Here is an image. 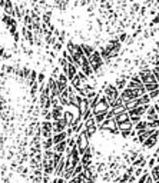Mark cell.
Returning a JSON list of instances; mask_svg holds the SVG:
<instances>
[{"label":"cell","instance_id":"obj_1","mask_svg":"<svg viewBox=\"0 0 159 183\" xmlns=\"http://www.w3.org/2000/svg\"><path fill=\"white\" fill-rule=\"evenodd\" d=\"M103 95H105L107 100H109V104L112 106L115 103V100H118L121 97V90L115 86V84H110V83H106L105 89H103Z\"/></svg>","mask_w":159,"mask_h":183},{"label":"cell","instance_id":"obj_2","mask_svg":"<svg viewBox=\"0 0 159 183\" xmlns=\"http://www.w3.org/2000/svg\"><path fill=\"white\" fill-rule=\"evenodd\" d=\"M76 136V140H77V149H79V153H80V156H83L86 152H88L90 148H89V137L88 133H86V130H83V132H80L79 134H75Z\"/></svg>","mask_w":159,"mask_h":183},{"label":"cell","instance_id":"obj_3","mask_svg":"<svg viewBox=\"0 0 159 183\" xmlns=\"http://www.w3.org/2000/svg\"><path fill=\"white\" fill-rule=\"evenodd\" d=\"M89 62H90V66L93 69V72H95V74H98V73H100V69L103 66V63H105V60H103V57H102V54H100V51H95L90 57H89Z\"/></svg>","mask_w":159,"mask_h":183},{"label":"cell","instance_id":"obj_4","mask_svg":"<svg viewBox=\"0 0 159 183\" xmlns=\"http://www.w3.org/2000/svg\"><path fill=\"white\" fill-rule=\"evenodd\" d=\"M138 74H139L141 80L143 82V84L158 83V80H156V77H155V74H153V70L149 69V67H142Z\"/></svg>","mask_w":159,"mask_h":183},{"label":"cell","instance_id":"obj_5","mask_svg":"<svg viewBox=\"0 0 159 183\" xmlns=\"http://www.w3.org/2000/svg\"><path fill=\"white\" fill-rule=\"evenodd\" d=\"M142 93L141 90H136V89H130V87H126L121 92V97L123 99L125 103H128L129 100H133V99H139L141 97Z\"/></svg>","mask_w":159,"mask_h":183},{"label":"cell","instance_id":"obj_6","mask_svg":"<svg viewBox=\"0 0 159 183\" xmlns=\"http://www.w3.org/2000/svg\"><path fill=\"white\" fill-rule=\"evenodd\" d=\"M40 130H42V139H49L53 137V120H43L40 123Z\"/></svg>","mask_w":159,"mask_h":183},{"label":"cell","instance_id":"obj_7","mask_svg":"<svg viewBox=\"0 0 159 183\" xmlns=\"http://www.w3.org/2000/svg\"><path fill=\"white\" fill-rule=\"evenodd\" d=\"M98 123H96V120H95V117H89L88 120H85V130H86V133H88L89 137H92L93 134L96 133V130H98Z\"/></svg>","mask_w":159,"mask_h":183},{"label":"cell","instance_id":"obj_8","mask_svg":"<svg viewBox=\"0 0 159 183\" xmlns=\"http://www.w3.org/2000/svg\"><path fill=\"white\" fill-rule=\"evenodd\" d=\"M68 129V125L65 122V119H59V120H53V133H62V132H66Z\"/></svg>","mask_w":159,"mask_h":183},{"label":"cell","instance_id":"obj_9","mask_svg":"<svg viewBox=\"0 0 159 183\" xmlns=\"http://www.w3.org/2000/svg\"><path fill=\"white\" fill-rule=\"evenodd\" d=\"M52 110V117L53 120H59V119H63V115H65V106H62V104H59V106H54L50 109Z\"/></svg>","mask_w":159,"mask_h":183},{"label":"cell","instance_id":"obj_10","mask_svg":"<svg viewBox=\"0 0 159 183\" xmlns=\"http://www.w3.org/2000/svg\"><path fill=\"white\" fill-rule=\"evenodd\" d=\"M116 126H118V123H116L115 117H113V119H109V117H107L105 122L99 126V129H100V130H103V132H109L110 129H113V127H116Z\"/></svg>","mask_w":159,"mask_h":183},{"label":"cell","instance_id":"obj_11","mask_svg":"<svg viewBox=\"0 0 159 183\" xmlns=\"http://www.w3.org/2000/svg\"><path fill=\"white\" fill-rule=\"evenodd\" d=\"M128 80H130V76H126V74H123V76H121V77H118V79H116V83H115V86H116V87H118V89L122 92L123 89H126V87H128V83H129Z\"/></svg>","mask_w":159,"mask_h":183},{"label":"cell","instance_id":"obj_12","mask_svg":"<svg viewBox=\"0 0 159 183\" xmlns=\"http://www.w3.org/2000/svg\"><path fill=\"white\" fill-rule=\"evenodd\" d=\"M76 115L72 112L70 109H68L66 107V110H65V115H63V119H65V122H66V125H68V127L69 126H73V123H75V120H76Z\"/></svg>","mask_w":159,"mask_h":183},{"label":"cell","instance_id":"obj_13","mask_svg":"<svg viewBox=\"0 0 159 183\" xmlns=\"http://www.w3.org/2000/svg\"><path fill=\"white\" fill-rule=\"evenodd\" d=\"M115 120H116L118 126H121L122 123H125V122H129V120H130V115H129V112H122V113H118V115L115 116Z\"/></svg>","mask_w":159,"mask_h":183},{"label":"cell","instance_id":"obj_14","mask_svg":"<svg viewBox=\"0 0 159 183\" xmlns=\"http://www.w3.org/2000/svg\"><path fill=\"white\" fill-rule=\"evenodd\" d=\"M148 129H149V125H148L146 120H141L138 125H135V130L138 132V136L141 133H143V132H146Z\"/></svg>","mask_w":159,"mask_h":183},{"label":"cell","instance_id":"obj_15","mask_svg":"<svg viewBox=\"0 0 159 183\" xmlns=\"http://www.w3.org/2000/svg\"><path fill=\"white\" fill-rule=\"evenodd\" d=\"M66 149H68V140H65V142H62V143H57V145H54L53 152H56V153H60V154H65Z\"/></svg>","mask_w":159,"mask_h":183},{"label":"cell","instance_id":"obj_16","mask_svg":"<svg viewBox=\"0 0 159 183\" xmlns=\"http://www.w3.org/2000/svg\"><path fill=\"white\" fill-rule=\"evenodd\" d=\"M42 148H43V152H45V150H52L53 148H54L53 137H49V139H42Z\"/></svg>","mask_w":159,"mask_h":183},{"label":"cell","instance_id":"obj_17","mask_svg":"<svg viewBox=\"0 0 159 183\" xmlns=\"http://www.w3.org/2000/svg\"><path fill=\"white\" fill-rule=\"evenodd\" d=\"M68 133L66 132H62V133H56L53 134V142H54V145H57V143H62V142H65V140H68Z\"/></svg>","mask_w":159,"mask_h":183},{"label":"cell","instance_id":"obj_18","mask_svg":"<svg viewBox=\"0 0 159 183\" xmlns=\"http://www.w3.org/2000/svg\"><path fill=\"white\" fill-rule=\"evenodd\" d=\"M95 120H96V123H98V126H100L103 122H105L106 119H107V112H100V113H98V115H95Z\"/></svg>","mask_w":159,"mask_h":183},{"label":"cell","instance_id":"obj_19","mask_svg":"<svg viewBox=\"0 0 159 183\" xmlns=\"http://www.w3.org/2000/svg\"><path fill=\"white\" fill-rule=\"evenodd\" d=\"M82 49H83V53H85V56H86L88 59L92 56V54H93V53H95V51H96L95 47H93V46H90V45H82Z\"/></svg>","mask_w":159,"mask_h":183},{"label":"cell","instance_id":"obj_20","mask_svg":"<svg viewBox=\"0 0 159 183\" xmlns=\"http://www.w3.org/2000/svg\"><path fill=\"white\" fill-rule=\"evenodd\" d=\"M151 176H152V179L155 180V182L158 183L159 182V165H156V166L153 167V169H151Z\"/></svg>","mask_w":159,"mask_h":183},{"label":"cell","instance_id":"obj_21","mask_svg":"<svg viewBox=\"0 0 159 183\" xmlns=\"http://www.w3.org/2000/svg\"><path fill=\"white\" fill-rule=\"evenodd\" d=\"M151 102H152V99H151L149 93H145V95H142L141 96V103L143 104V106H149Z\"/></svg>","mask_w":159,"mask_h":183},{"label":"cell","instance_id":"obj_22","mask_svg":"<svg viewBox=\"0 0 159 183\" xmlns=\"http://www.w3.org/2000/svg\"><path fill=\"white\" fill-rule=\"evenodd\" d=\"M42 117H43V120H53L52 110L50 109H43L42 110Z\"/></svg>","mask_w":159,"mask_h":183},{"label":"cell","instance_id":"obj_23","mask_svg":"<svg viewBox=\"0 0 159 183\" xmlns=\"http://www.w3.org/2000/svg\"><path fill=\"white\" fill-rule=\"evenodd\" d=\"M145 89L148 93L153 92V90H158L159 89V83H149V84H145Z\"/></svg>","mask_w":159,"mask_h":183},{"label":"cell","instance_id":"obj_24","mask_svg":"<svg viewBox=\"0 0 159 183\" xmlns=\"http://www.w3.org/2000/svg\"><path fill=\"white\" fill-rule=\"evenodd\" d=\"M156 165H158V160H156V157L151 156V157H149V160H148V166H149V169H153Z\"/></svg>","mask_w":159,"mask_h":183},{"label":"cell","instance_id":"obj_25","mask_svg":"<svg viewBox=\"0 0 159 183\" xmlns=\"http://www.w3.org/2000/svg\"><path fill=\"white\" fill-rule=\"evenodd\" d=\"M45 82H46V76H45L43 72H40L39 76H37V83H39V86H42V84H45Z\"/></svg>","mask_w":159,"mask_h":183},{"label":"cell","instance_id":"obj_26","mask_svg":"<svg viewBox=\"0 0 159 183\" xmlns=\"http://www.w3.org/2000/svg\"><path fill=\"white\" fill-rule=\"evenodd\" d=\"M148 125H149V129L156 130V129H159V119H158V120H153V122H149Z\"/></svg>","mask_w":159,"mask_h":183},{"label":"cell","instance_id":"obj_27","mask_svg":"<svg viewBox=\"0 0 159 183\" xmlns=\"http://www.w3.org/2000/svg\"><path fill=\"white\" fill-rule=\"evenodd\" d=\"M62 49H63V43L57 40V42L53 45V50H54V51H59V50H62Z\"/></svg>","mask_w":159,"mask_h":183},{"label":"cell","instance_id":"obj_28","mask_svg":"<svg viewBox=\"0 0 159 183\" xmlns=\"http://www.w3.org/2000/svg\"><path fill=\"white\" fill-rule=\"evenodd\" d=\"M141 120H142V117H139V116H130V122L133 123V126H135V125H138Z\"/></svg>","mask_w":159,"mask_h":183},{"label":"cell","instance_id":"obj_29","mask_svg":"<svg viewBox=\"0 0 159 183\" xmlns=\"http://www.w3.org/2000/svg\"><path fill=\"white\" fill-rule=\"evenodd\" d=\"M149 96H151V99H159V89L158 90H153V92H151L149 93Z\"/></svg>","mask_w":159,"mask_h":183},{"label":"cell","instance_id":"obj_30","mask_svg":"<svg viewBox=\"0 0 159 183\" xmlns=\"http://www.w3.org/2000/svg\"><path fill=\"white\" fill-rule=\"evenodd\" d=\"M155 24H159V13H158V15H155L153 20L151 22V26H155Z\"/></svg>","mask_w":159,"mask_h":183},{"label":"cell","instance_id":"obj_31","mask_svg":"<svg viewBox=\"0 0 159 183\" xmlns=\"http://www.w3.org/2000/svg\"><path fill=\"white\" fill-rule=\"evenodd\" d=\"M126 39H128V34H126V33H122L121 36H119V40H121L122 43H123V42H126Z\"/></svg>","mask_w":159,"mask_h":183},{"label":"cell","instance_id":"obj_32","mask_svg":"<svg viewBox=\"0 0 159 183\" xmlns=\"http://www.w3.org/2000/svg\"><path fill=\"white\" fill-rule=\"evenodd\" d=\"M145 183H156V182L152 179V176H151V173H149V175H148V177H146V182H145Z\"/></svg>","mask_w":159,"mask_h":183},{"label":"cell","instance_id":"obj_33","mask_svg":"<svg viewBox=\"0 0 159 183\" xmlns=\"http://www.w3.org/2000/svg\"><path fill=\"white\" fill-rule=\"evenodd\" d=\"M156 46H158V49H159V40H158V42H156Z\"/></svg>","mask_w":159,"mask_h":183},{"label":"cell","instance_id":"obj_34","mask_svg":"<svg viewBox=\"0 0 159 183\" xmlns=\"http://www.w3.org/2000/svg\"><path fill=\"white\" fill-rule=\"evenodd\" d=\"M158 115H159V109H158Z\"/></svg>","mask_w":159,"mask_h":183},{"label":"cell","instance_id":"obj_35","mask_svg":"<svg viewBox=\"0 0 159 183\" xmlns=\"http://www.w3.org/2000/svg\"><path fill=\"white\" fill-rule=\"evenodd\" d=\"M52 183H56V182H52Z\"/></svg>","mask_w":159,"mask_h":183}]
</instances>
